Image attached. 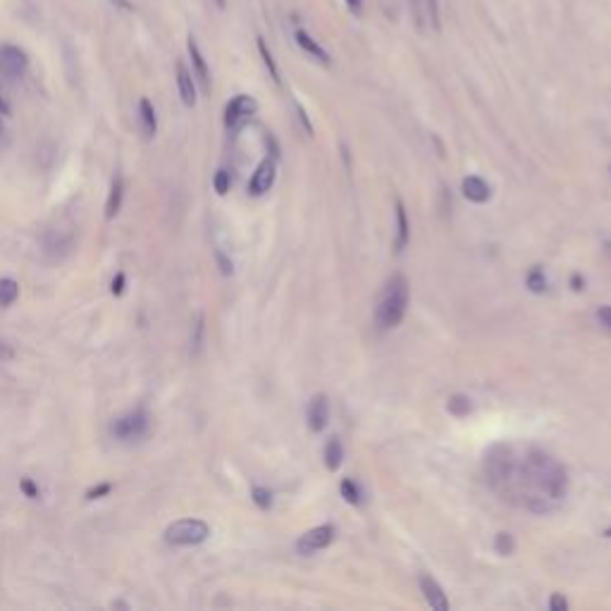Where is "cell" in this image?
I'll use <instances>...</instances> for the list:
<instances>
[{"instance_id":"9a60e30c","label":"cell","mask_w":611,"mask_h":611,"mask_svg":"<svg viewBox=\"0 0 611 611\" xmlns=\"http://www.w3.org/2000/svg\"><path fill=\"white\" fill-rule=\"evenodd\" d=\"M461 191H463V196H466L468 201H473V203H488L490 201V196H492V191H490V184L485 182V179H480V177H466L463 179V184H461Z\"/></svg>"},{"instance_id":"603a6c76","label":"cell","mask_w":611,"mask_h":611,"mask_svg":"<svg viewBox=\"0 0 611 611\" xmlns=\"http://www.w3.org/2000/svg\"><path fill=\"white\" fill-rule=\"evenodd\" d=\"M525 284H527V289L535 291V294H545V291H547V275H545V270L540 268V266L530 268V273L525 275Z\"/></svg>"},{"instance_id":"8992f818","label":"cell","mask_w":611,"mask_h":611,"mask_svg":"<svg viewBox=\"0 0 611 611\" xmlns=\"http://www.w3.org/2000/svg\"><path fill=\"white\" fill-rule=\"evenodd\" d=\"M76 248V237L72 229H65V227H51L48 232L44 234V256L51 263H60L65 261L67 256H72V251Z\"/></svg>"},{"instance_id":"f35d334b","label":"cell","mask_w":611,"mask_h":611,"mask_svg":"<svg viewBox=\"0 0 611 611\" xmlns=\"http://www.w3.org/2000/svg\"><path fill=\"white\" fill-rule=\"evenodd\" d=\"M411 3H413V15H415V24H418V26H423L425 22H423V15H420V3H418V0H411Z\"/></svg>"},{"instance_id":"2e32d148","label":"cell","mask_w":611,"mask_h":611,"mask_svg":"<svg viewBox=\"0 0 611 611\" xmlns=\"http://www.w3.org/2000/svg\"><path fill=\"white\" fill-rule=\"evenodd\" d=\"M296 44L301 46V51H306L310 55V58H315L318 62H323V65H330V55H328V51H325V48L318 44V41H313L308 36V31L306 29H296Z\"/></svg>"},{"instance_id":"6da1fadb","label":"cell","mask_w":611,"mask_h":611,"mask_svg":"<svg viewBox=\"0 0 611 611\" xmlns=\"http://www.w3.org/2000/svg\"><path fill=\"white\" fill-rule=\"evenodd\" d=\"M568 492V473L554 456L542 449H530L523 458H518L516 488L511 497H547L552 502H561ZM520 499V504H523Z\"/></svg>"},{"instance_id":"d6986e66","label":"cell","mask_w":611,"mask_h":611,"mask_svg":"<svg viewBox=\"0 0 611 611\" xmlns=\"http://www.w3.org/2000/svg\"><path fill=\"white\" fill-rule=\"evenodd\" d=\"M122 198H124V182L120 175H115L113 179V186H110V193H108V201H106V218L108 220H115L117 213L122 208Z\"/></svg>"},{"instance_id":"8d00e7d4","label":"cell","mask_w":611,"mask_h":611,"mask_svg":"<svg viewBox=\"0 0 611 611\" xmlns=\"http://www.w3.org/2000/svg\"><path fill=\"white\" fill-rule=\"evenodd\" d=\"M550 609H552V611H566V609H568L566 597H564V595H559V592H554V595H552V600H550Z\"/></svg>"},{"instance_id":"d590c367","label":"cell","mask_w":611,"mask_h":611,"mask_svg":"<svg viewBox=\"0 0 611 611\" xmlns=\"http://www.w3.org/2000/svg\"><path fill=\"white\" fill-rule=\"evenodd\" d=\"M124 284H127V275H124V273H117L115 280H113V284H110V291H113L115 296H120L122 291H124Z\"/></svg>"},{"instance_id":"f1b7e54d","label":"cell","mask_w":611,"mask_h":611,"mask_svg":"<svg viewBox=\"0 0 611 611\" xmlns=\"http://www.w3.org/2000/svg\"><path fill=\"white\" fill-rule=\"evenodd\" d=\"M213 186H215V191H218L220 196H225V193L229 191V172H227V170H218V172H215Z\"/></svg>"},{"instance_id":"5bb4252c","label":"cell","mask_w":611,"mask_h":611,"mask_svg":"<svg viewBox=\"0 0 611 611\" xmlns=\"http://www.w3.org/2000/svg\"><path fill=\"white\" fill-rule=\"evenodd\" d=\"M177 89H179V99L186 108L196 106V84H193V76L186 69L184 62H177Z\"/></svg>"},{"instance_id":"ffe728a7","label":"cell","mask_w":611,"mask_h":611,"mask_svg":"<svg viewBox=\"0 0 611 611\" xmlns=\"http://www.w3.org/2000/svg\"><path fill=\"white\" fill-rule=\"evenodd\" d=\"M344 461V447L339 437H330V442L325 444V466L328 470H337Z\"/></svg>"},{"instance_id":"ee69618b","label":"cell","mask_w":611,"mask_h":611,"mask_svg":"<svg viewBox=\"0 0 611 611\" xmlns=\"http://www.w3.org/2000/svg\"><path fill=\"white\" fill-rule=\"evenodd\" d=\"M215 3H218V8H225V5H227V0H215Z\"/></svg>"},{"instance_id":"bcb514c9","label":"cell","mask_w":611,"mask_h":611,"mask_svg":"<svg viewBox=\"0 0 611 611\" xmlns=\"http://www.w3.org/2000/svg\"><path fill=\"white\" fill-rule=\"evenodd\" d=\"M5 131V127H3V117H0V134H3Z\"/></svg>"},{"instance_id":"484cf974","label":"cell","mask_w":611,"mask_h":611,"mask_svg":"<svg viewBox=\"0 0 611 611\" xmlns=\"http://www.w3.org/2000/svg\"><path fill=\"white\" fill-rule=\"evenodd\" d=\"M495 550H497V554H502V557H511V554L516 552V542H513V535H511V532H497V537H495Z\"/></svg>"},{"instance_id":"5b68a950","label":"cell","mask_w":611,"mask_h":611,"mask_svg":"<svg viewBox=\"0 0 611 611\" xmlns=\"http://www.w3.org/2000/svg\"><path fill=\"white\" fill-rule=\"evenodd\" d=\"M151 430V415L146 408H134V411H127L110 423V433H113L115 440L120 442H134L141 440V437L148 435Z\"/></svg>"},{"instance_id":"1f68e13d","label":"cell","mask_w":611,"mask_h":611,"mask_svg":"<svg viewBox=\"0 0 611 611\" xmlns=\"http://www.w3.org/2000/svg\"><path fill=\"white\" fill-rule=\"evenodd\" d=\"M294 110H296V117H298V122H301V127H303V131H306V136H313V124H310V120H308V115H306V110L298 106H294Z\"/></svg>"},{"instance_id":"d6a6232c","label":"cell","mask_w":611,"mask_h":611,"mask_svg":"<svg viewBox=\"0 0 611 611\" xmlns=\"http://www.w3.org/2000/svg\"><path fill=\"white\" fill-rule=\"evenodd\" d=\"M12 358H15V349H12V346L5 342L3 337H0V365L10 363Z\"/></svg>"},{"instance_id":"ba28073f","label":"cell","mask_w":611,"mask_h":611,"mask_svg":"<svg viewBox=\"0 0 611 611\" xmlns=\"http://www.w3.org/2000/svg\"><path fill=\"white\" fill-rule=\"evenodd\" d=\"M26 67H29V58L22 48L10 44L0 46V74H5L8 79H19Z\"/></svg>"},{"instance_id":"e0dca14e","label":"cell","mask_w":611,"mask_h":611,"mask_svg":"<svg viewBox=\"0 0 611 611\" xmlns=\"http://www.w3.org/2000/svg\"><path fill=\"white\" fill-rule=\"evenodd\" d=\"M138 122H141V129H143V136L146 138H153L156 136V129H158V117H156V108L148 99H141L138 101Z\"/></svg>"},{"instance_id":"f546056e","label":"cell","mask_w":611,"mask_h":611,"mask_svg":"<svg viewBox=\"0 0 611 611\" xmlns=\"http://www.w3.org/2000/svg\"><path fill=\"white\" fill-rule=\"evenodd\" d=\"M110 492H113V485H110V483H101V485H96V488H91V490L86 492V499H89V502H94V499L108 497Z\"/></svg>"},{"instance_id":"836d02e7","label":"cell","mask_w":611,"mask_h":611,"mask_svg":"<svg viewBox=\"0 0 611 611\" xmlns=\"http://www.w3.org/2000/svg\"><path fill=\"white\" fill-rule=\"evenodd\" d=\"M19 488H22V492L29 499H39V488L31 483V478H22V483H19Z\"/></svg>"},{"instance_id":"7402d4cb","label":"cell","mask_w":611,"mask_h":611,"mask_svg":"<svg viewBox=\"0 0 611 611\" xmlns=\"http://www.w3.org/2000/svg\"><path fill=\"white\" fill-rule=\"evenodd\" d=\"M19 296V284L12 280V277H0V306L8 308L17 301Z\"/></svg>"},{"instance_id":"30bf717a","label":"cell","mask_w":611,"mask_h":611,"mask_svg":"<svg viewBox=\"0 0 611 611\" xmlns=\"http://www.w3.org/2000/svg\"><path fill=\"white\" fill-rule=\"evenodd\" d=\"M275 175H277V165H275V158L268 156L263 158L258 163V168L251 175V182H248V193L251 196H263V193L270 191V186L275 182Z\"/></svg>"},{"instance_id":"ac0fdd59","label":"cell","mask_w":611,"mask_h":611,"mask_svg":"<svg viewBox=\"0 0 611 611\" xmlns=\"http://www.w3.org/2000/svg\"><path fill=\"white\" fill-rule=\"evenodd\" d=\"M408 237H411V229H408L406 206H404V201L397 198V241H394V248H397V253H401V251L406 248Z\"/></svg>"},{"instance_id":"4fadbf2b","label":"cell","mask_w":611,"mask_h":611,"mask_svg":"<svg viewBox=\"0 0 611 611\" xmlns=\"http://www.w3.org/2000/svg\"><path fill=\"white\" fill-rule=\"evenodd\" d=\"M189 58H191L193 72H196V79L201 81V89L208 94L211 91V69H208V62H206L203 53H201V48H198L193 36H189Z\"/></svg>"},{"instance_id":"3957f363","label":"cell","mask_w":611,"mask_h":611,"mask_svg":"<svg viewBox=\"0 0 611 611\" xmlns=\"http://www.w3.org/2000/svg\"><path fill=\"white\" fill-rule=\"evenodd\" d=\"M406 308H408V280L404 275H392L390 282L385 284L380 294V301H378V325L385 330L390 328H397V325L404 320L406 315Z\"/></svg>"},{"instance_id":"83f0119b","label":"cell","mask_w":611,"mask_h":611,"mask_svg":"<svg viewBox=\"0 0 611 611\" xmlns=\"http://www.w3.org/2000/svg\"><path fill=\"white\" fill-rule=\"evenodd\" d=\"M251 497H253V504L263 511H268L270 506H273V492L266 488H253Z\"/></svg>"},{"instance_id":"cb8c5ba5","label":"cell","mask_w":611,"mask_h":611,"mask_svg":"<svg viewBox=\"0 0 611 611\" xmlns=\"http://www.w3.org/2000/svg\"><path fill=\"white\" fill-rule=\"evenodd\" d=\"M449 413L456 415V418H463V415H468L470 411H473V404H470V399L466 397V394H454V397H449Z\"/></svg>"},{"instance_id":"7a4b0ae2","label":"cell","mask_w":611,"mask_h":611,"mask_svg":"<svg viewBox=\"0 0 611 611\" xmlns=\"http://www.w3.org/2000/svg\"><path fill=\"white\" fill-rule=\"evenodd\" d=\"M485 478L497 490L499 495H513L516 488V475H518V456L509 444H492L485 451Z\"/></svg>"},{"instance_id":"9c48e42d","label":"cell","mask_w":611,"mask_h":611,"mask_svg":"<svg viewBox=\"0 0 611 611\" xmlns=\"http://www.w3.org/2000/svg\"><path fill=\"white\" fill-rule=\"evenodd\" d=\"M332 540H335V527L318 525L313 530L301 535V540L296 542V552L301 554V557H308V554H315V552L325 550V547H330Z\"/></svg>"},{"instance_id":"ab89813d","label":"cell","mask_w":611,"mask_h":611,"mask_svg":"<svg viewBox=\"0 0 611 611\" xmlns=\"http://www.w3.org/2000/svg\"><path fill=\"white\" fill-rule=\"evenodd\" d=\"M346 5L351 8V12L360 15V8H363V0H346Z\"/></svg>"},{"instance_id":"8fae6325","label":"cell","mask_w":611,"mask_h":611,"mask_svg":"<svg viewBox=\"0 0 611 611\" xmlns=\"http://www.w3.org/2000/svg\"><path fill=\"white\" fill-rule=\"evenodd\" d=\"M306 418H308V428L313 433H323L328 428L330 420V401L325 394H315L313 399L308 401V411H306Z\"/></svg>"},{"instance_id":"7bdbcfd3","label":"cell","mask_w":611,"mask_h":611,"mask_svg":"<svg viewBox=\"0 0 611 611\" xmlns=\"http://www.w3.org/2000/svg\"><path fill=\"white\" fill-rule=\"evenodd\" d=\"M604 251H607V256H611V241H607V244H604Z\"/></svg>"},{"instance_id":"e575fe53","label":"cell","mask_w":611,"mask_h":611,"mask_svg":"<svg viewBox=\"0 0 611 611\" xmlns=\"http://www.w3.org/2000/svg\"><path fill=\"white\" fill-rule=\"evenodd\" d=\"M597 320H600L607 330H611V306H600V308H597Z\"/></svg>"},{"instance_id":"74e56055","label":"cell","mask_w":611,"mask_h":611,"mask_svg":"<svg viewBox=\"0 0 611 611\" xmlns=\"http://www.w3.org/2000/svg\"><path fill=\"white\" fill-rule=\"evenodd\" d=\"M215 258H218V266L222 270V275H232V261L227 258L222 251H215Z\"/></svg>"},{"instance_id":"b9f144b4","label":"cell","mask_w":611,"mask_h":611,"mask_svg":"<svg viewBox=\"0 0 611 611\" xmlns=\"http://www.w3.org/2000/svg\"><path fill=\"white\" fill-rule=\"evenodd\" d=\"M0 113H5V115H8V113H10V108H8V101H5V96H3V91H0Z\"/></svg>"},{"instance_id":"277c9868","label":"cell","mask_w":611,"mask_h":611,"mask_svg":"<svg viewBox=\"0 0 611 611\" xmlns=\"http://www.w3.org/2000/svg\"><path fill=\"white\" fill-rule=\"evenodd\" d=\"M211 537V525L201 518H182L165 527V542L172 547H196Z\"/></svg>"},{"instance_id":"d4e9b609","label":"cell","mask_w":611,"mask_h":611,"mask_svg":"<svg viewBox=\"0 0 611 611\" xmlns=\"http://www.w3.org/2000/svg\"><path fill=\"white\" fill-rule=\"evenodd\" d=\"M258 53H261V58H263V62H266V67H268V72H270V76H273V81L277 86L282 84V79H280V69H277V65H275V60H273V53L268 51V46H266V41H263L261 36H258Z\"/></svg>"},{"instance_id":"4316f807","label":"cell","mask_w":611,"mask_h":611,"mask_svg":"<svg viewBox=\"0 0 611 611\" xmlns=\"http://www.w3.org/2000/svg\"><path fill=\"white\" fill-rule=\"evenodd\" d=\"M339 492H342L344 502H349L353 506L360 504V490H358V485L353 480H342V485H339Z\"/></svg>"},{"instance_id":"f6af8a7d","label":"cell","mask_w":611,"mask_h":611,"mask_svg":"<svg viewBox=\"0 0 611 611\" xmlns=\"http://www.w3.org/2000/svg\"><path fill=\"white\" fill-rule=\"evenodd\" d=\"M604 537H609V540H611V527H607V530H604Z\"/></svg>"},{"instance_id":"44dd1931","label":"cell","mask_w":611,"mask_h":611,"mask_svg":"<svg viewBox=\"0 0 611 611\" xmlns=\"http://www.w3.org/2000/svg\"><path fill=\"white\" fill-rule=\"evenodd\" d=\"M203 339H206V318L198 315L196 323L191 325V339H189L191 358H198V356H201V349H203Z\"/></svg>"},{"instance_id":"4dcf8cb0","label":"cell","mask_w":611,"mask_h":611,"mask_svg":"<svg viewBox=\"0 0 611 611\" xmlns=\"http://www.w3.org/2000/svg\"><path fill=\"white\" fill-rule=\"evenodd\" d=\"M425 5H428V17H430V22H433V29L435 31H440V3H437V0H425Z\"/></svg>"},{"instance_id":"7c38bea8","label":"cell","mask_w":611,"mask_h":611,"mask_svg":"<svg viewBox=\"0 0 611 611\" xmlns=\"http://www.w3.org/2000/svg\"><path fill=\"white\" fill-rule=\"evenodd\" d=\"M420 590H423V597H425V602L430 604V609H435V611H449L447 595H444V590L440 587V582H437L435 578H430V575H423V578H420Z\"/></svg>"},{"instance_id":"52a82bcc","label":"cell","mask_w":611,"mask_h":611,"mask_svg":"<svg viewBox=\"0 0 611 611\" xmlns=\"http://www.w3.org/2000/svg\"><path fill=\"white\" fill-rule=\"evenodd\" d=\"M256 110H258V103H256V99H251V96H246V94L234 96V99L229 101L227 108H225V124H227V129H239V127H244V124L256 115Z\"/></svg>"},{"instance_id":"60d3db41","label":"cell","mask_w":611,"mask_h":611,"mask_svg":"<svg viewBox=\"0 0 611 611\" xmlns=\"http://www.w3.org/2000/svg\"><path fill=\"white\" fill-rule=\"evenodd\" d=\"M571 284H573V289H575V291H580V289H585V280H580V275H573V280H571Z\"/></svg>"}]
</instances>
